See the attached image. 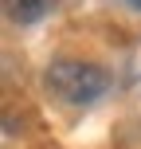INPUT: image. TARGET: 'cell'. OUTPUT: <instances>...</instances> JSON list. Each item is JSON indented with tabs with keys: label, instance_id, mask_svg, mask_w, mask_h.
<instances>
[{
	"label": "cell",
	"instance_id": "6da1fadb",
	"mask_svg": "<svg viewBox=\"0 0 141 149\" xmlns=\"http://www.w3.org/2000/svg\"><path fill=\"white\" fill-rule=\"evenodd\" d=\"M43 86L51 98L67 106H90L110 90V74L94 63H78V59H55L43 71Z\"/></svg>",
	"mask_w": 141,
	"mask_h": 149
},
{
	"label": "cell",
	"instance_id": "7a4b0ae2",
	"mask_svg": "<svg viewBox=\"0 0 141 149\" xmlns=\"http://www.w3.org/2000/svg\"><path fill=\"white\" fill-rule=\"evenodd\" d=\"M0 4H4V16L12 24H35V20H43L59 0H0Z\"/></svg>",
	"mask_w": 141,
	"mask_h": 149
},
{
	"label": "cell",
	"instance_id": "3957f363",
	"mask_svg": "<svg viewBox=\"0 0 141 149\" xmlns=\"http://www.w3.org/2000/svg\"><path fill=\"white\" fill-rule=\"evenodd\" d=\"M126 4H129V8H133V12H141V0H126Z\"/></svg>",
	"mask_w": 141,
	"mask_h": 149
}]
</instances>
